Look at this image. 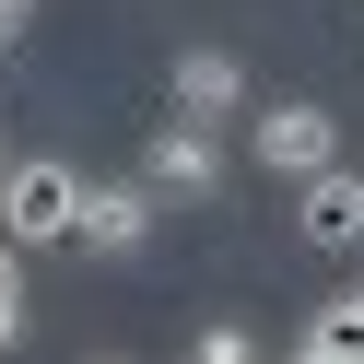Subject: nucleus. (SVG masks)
<instances>
[{"instance_id":"f257e3e1","label":"nucleus","mask_w":364,"mask_h":364,"mask_svg":"<svg viewBox=\"0 0 364 364\" xmlns=\"http://www.w3.org/2000/svg\"><path fill=\"white\" fill-rule=\"evenodd\" d=\"M71 212H82V176L59 153H12L0 165V235L12 247H71Z\"/></svg>"},{"instance_id":"f03ea898","label":"nucleus","mask_w":364,"mask_h":364,"mask_svg":"<svg viewBox=\"0 0 364 364\" xmlns=\"http://www.w3.org/2000/svg\"><path fill=\"white\" fill-rule=\"evenodd\" d=\"M141 188H153V200H212V188H223V129H212V118H165V129L141 141Z\"/></svg>"},{"instance_id":"7ed1b4c3","label":"nucleus","mask_w":364,"mask_h":364,"mask_svg":"<svg viewBox=\"0 0 364 364\" xmlns=\"http://www.w3.org/2000/svg\"><path fill=\"white\" fill-rule=\"evenodd\" d=\"M247 153H259L270 176H317V165L341 153V118L306 106V95H294V106H259V118H247Z\"/></svg>"},{"instance_id":"20e7f679","label":"nucleus","mask_w":364,"mask_h":364,"mask_svg":"<svg viewBox=\"0 0 364 364\" xmlns=\"http://www.w3.org/2000/svg\"><path fill=\"white\" fill-rule=\"evenodd\" d=\"M294 188H306V200H294V235H306V247H364V165L329 153V165L294 176Z\"/></svg>"},{"instance_id":"39448f33","label":"nucleus","mask_w":364,"mask_h":364,"mask_svg":"<svg viewBox=\"0 0 364 364\" xmlns=\"http://www.w3.org/2000/svg\"><path fill=\"white\" fill-rule=\"evenodd\" d=\"M141 235H153V188H95V176H82V212H71V247H95V259H129Z\"/></svg>"},{"instance_id":"423d86ee","label":"nucleus","mask_w":364,"mask_h":364,"mask_svg":"<svg viewBox=\"0 0 364 364\" xmlns=\"http://www.w3.org/2000/svg\"><path fill=\"white\" fill-rule=\"evenodd\" d=\"M235 106H247V59L235 48H188V59H176V118H235Z\"/></svg>"},{"instance_id":"0eeeda50","label":"nucleus","mask_w":364,"mask_h":364,"mask_svg":"<svg viewBox=\"0 0 364 364\" xmlns=\"http://www.w3.org/2000/svg\"><path fill=\"white\" fill-rule=\"evenodd\" d=\"M294 353H306V364H364V282H353V294H329V306L294 329Z\"/></svg>"},{"instance_id":"6e6552de","label":"nucleus","mask_w":364,"mask_h":364,"mask_svg":"<svg viewBox=\"0 0 364 364\" xmlns=\"http://www.w3.org/2000/svg\"><path fill=\"white\" fill-rule=\"evenodd\" d=\"M12 341H24V247L0 235V353H12Z\"/></svg>"},{"instance_id":"1a4fd4ad","label":"nucleus","mask_w":364,"mask_h":364,"mask_svg":"<svg viewBox=\"0 0 364 364\" xmlns=\"http://www.w3.org/2000/svg\"><path fill=\"white\" fill-rule=\"evenodd\" d=\"M12 36H24V0H0V48H12Z\"/></svg>"},{"instance_id":"9d476101","label":"nucleus","mask_w":364,"mask_h":364,"mask_svg":"<svg viewBox=\"0 0 364 364\" xmlns=\"http://www.w3.org/2000/svg\"><path fill=\"white\" fill-rule=\"evenodd\" d=\"M0 165H12V153H0Z\"/></svg>"}]
</instances>
